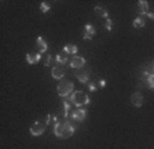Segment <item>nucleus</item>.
<instances>
[{"mask_svg": "<svg viewBox=\"0 0 154 149\" xmlns=\"http://www.w3.org/2000/svg\"><path fill=\"white\" fill-rule=\"evenodd\" d=\"M54 134L59 138H70L74 134V127L69 122H58L54 127Z\"/></svg>", "mask_w": 154, "mask_h": 149, "instance_id": "1", "label": "nucleus"}, {"mask_svg": "<svg viewBox=\"0 0 154 149\" xmlns=\"http://www.w3.org/2000/svg\"><path fill=\"white\" fill-rule=\"evenodd\" d=\"M69 100H70V102H73L74 105H77V108H81L84 106V105H88L90 104V97L85 94V93H83V91H74L73 94H70V97H69Z\"/></svg>", "mask_w": 154, "mask_h": 149, "instance_id": "2", "label": "nucleus"}, {"mask_svg": "<svg viewBox=\"0 0 154 149\" xmlns=\"http://www.w3.org/2000/svg\"><path fill=\"white\" fill-rule=\"evenodd\" d=\"M73 88H74V84L72 81L69 80H61V83L58 84L57 87V93L59 97H66V95L72 94L73 93Z\"/></svg>", "mask_w": 154, "mask_h": 149, "instance_id": "3", "label": "nucleus"}, {"mask_svg": "<svg viewBox=\"0 0 154 149\" xmlns=\"http://www.w3.org/2000/svg\"><path fill=\"white\" fill-rule=\"evenodd\" d=\"M47 124L45 123H42V122H35V123L30 126V134H32L33 137H38V135H42L43 133L45 131V128H47Z\"/></svg>", "mask_w": 154, "mask_h": 149, "instance_id": "4", "label": "nucleus"}, {"mask_svg": "<svg viewBox=\"0 0 154 149\" xmlns=\"http://www.w3.org/2000/svg\"><path fill=\"white\" fill-rule=\"evenodd\" d=\"M51 76L54 79H57V80H62L65 76V69H63V65H55L54 68H52L51 71Z\"/></svg>", "mask_w": 154, "mask_h": 149, "instance_id": "5", "label": "nucleus"}, {"mask_svg": "<svg viewBox=\"0 0 154 149\" xmlns=\"http://www.w3.org/2000/svg\"><path fill=\"white\" fill-rule=\"evenodd\" d=\"M87 116V110L83 109V108H77V109H74L73 112H72V119L74 120V122H83L84 119H85Z\"/></svg>", "mask_w": 154, "mask_h": 149, "instance_id": "6", "label": "nucleus"}, {"mask_svg": "<svg viewBox=\"0 0 154 149\" xmlns=\"http://www.w3.org/2000/svg\"><path fill=\"white\" fill-rule=\"evenodd\" d=\"M85 65V59L84 57H79V55H74L73 58L70 59V66L74 69H81Z\"/></svg>", "mask_w": 154, "mask_h": 149, "instance_id": "7", "label": "nucleus"}, {"mask_svg": "<svg viewBox=\"0 0 154 149\" xmlns=\"http://www.w3.org/2000/svg\"><path fill=\"white\" fill-rule=\"evenodd\" d=\"M96 33L95 28H94L92 25H90V24H87L85 26H84V33H83V39L84 40H91L92 39V36Z\"/></svg>", "mask_w": 154, "mask_h": 149, "instance_id": "8", "label": "nucleus"}, {"mask_svg": "<svg viewBox=\"0 0 154 149\" xmlns=\"http://www.w3.org/2000/svg\"><path fill=\"white\" fill-rule=\"evenodd\" d=\"M42 59V54L40 52H29L28 55H26V62H28L29 65H35V64H37L38 61Z\"/></svg>", "mask_w": 154, "mask_h": 149, "instance_id": "9", "label": "nucleus"}, {"mask_svg": "<svg viewBox=\"0 0 154 149\" xmlns=\"http://www.w3.org/2000/svg\"><path fill=\"white\" fill-rule=\"evenodd\" d=\"M131 104L136 108H140L143 105V95L140 93H134L131 95Z\"/></svg>", "mask_w": 154, "mask_h": 149, "instance_id": "10", "label": "nucleus"}, {"mask_svg": "<svg viewBox=\"0 0 154 149\" xmlns=\"http://www.w3.org/2000/svg\"><path fill=\"white\" fill-rule=\"evenodd\" d=\"M36 44H37V49H38V52H40V54H43V52L47 51L48 44H47V42H45V39L43 37V36H38L37 39H36Z\"/></svg>", "mask_w": 154, "mask_h": 149, "instance_id": "11", "label": "nucleus"}, {"mask_svg": "<svg viewBox=\"0 0 154 149\" xmlns=\"http://www.w3.org/2000/svg\"><path fill=\"white\" fill-rule=\"evenodd\" d=\"M138 11L140 15H146V14L149 13V3L146 2V0H139L138 2Z\"/></svg>", "mask_w": 154, "mask_h": 149, "instance_id": "12", "label": "nucleus"}, {"mask_svg": "<svg viewBox=\"0 0 154 149\" xmlns=\"http://www.w3.org/2000/svg\"><path fill=\"white\" fill-rule=\"evenodd\" d=\"M67 55H69V54H66L65 51L57 54V57H55V61H57V64L58 65H65L67 62Z\"/></svg>", "mask_w": 154, "mask_h": 149, "instance_id": "13", "label": "nucleus"}, {"mask_svg": "<svg viewBox=\"0 0 154 149\" xmlns=\"http://www.w3.org/2000/svg\"><path fill=\"white\" fill-rule=\"evenodd\" d=\"M95 13L98 14V15H100V17H103V18H106V20H109V13H107V10H105L103 7L96 6V7H95Z\"/></svg>", "mask_w": 154, "mask_h": 149, "instance_id": "14", "label": "nucleus"}, {"mask_svg": "<svg viewBox=\"0 0 154 149\" xmlns=\"http://www.w3.org/2000/svg\"><path fill=\"white\" fill-rule=\"evenodd\" d=\"M57 123H58L57 116H54V115H48V116H45V124H47V126L55 127V124Z\"/></svg>", "mask_w": 154, "mask_h": 149, "instance_id": "15", "label": "nucleus"}, {"mask_svg": "<svg viewBox=\"0 0 154 149\" xmlns=\"http://www.w3.org/2000/svg\"><path fill=\"white\" fill-rule=\"evenodd\" d=\"M63 51L66 52V54H76L77 52V46L76 44H66L63 47Z\"/></svg>", "mask_w": 154, "mask_h": 149, "instance_id": "16", "label": "nucleus"}, {"mask_svg": "<svg viewBox=\"0 0 154 149\" xmlns=\"http://www.w3.org/2000/svg\"><path fill=\"white\" fill-rule=\"evenodd\" d=\"M76 78L79 79V81H80V83H87V81H88V79H90V76H88V73H87V72H81V73H76Z\"/></svg>", "mask_w": 154, "mask_h": 149, "instance_id": "17", "label": "nucleus"}, {"mask_svg": "<svg viewBox=\"0 0 154 149\" xmlns=\"http://www.w3.org/2000/svg\"><path fill=\"white\" fill-rule=\"evenodd\" d=\"M144 24H146V22H144L143 17H136V18L134 20V26H135V28H143Z\"/></svg>", "mask_w": 154, "mask_h": 149, "instance_id": "18", "label": "nucleus"}, {"mask_svg": "<svg viewBox=\"0 0 154 149\" xmlns=\"http://www.w3.org/2000/svg\"><path fill=\"white\" fill-rule=\"evenodd\" d=\"M144 74H146V76L154 74V61L150 62L149 65H146V68H144Z\"/></svg>", "mask_w": 154, "mask_h": 149, "instance_id": "19", "label": "nucleus"}, {"mask_svg": "<svg viewBox=\"0 0 154 149\" xmlns=\"http://www.w3.org/2000/svg\"><path fill=\"white\" fill-rule=\"evenodd\" d=\"M98 87H99V83H98V81H90V84H88V90L92 91V93L98 90Z\"/></svg>", "mask_w": 154, "mask_h": 149, "instance_id": "20", "label": "nucleus"}, {"mask_svg": "<svg viewBox=\"0 0 154 149\" xmlns=\"http://www.w3.org/2000/svg\"><path fill=\"white\" fill-rule=\"evenodd\" d=\"M69 110H70V104H69L67 101H65L63 102V116L65 117L69 116Z\"/></svg>", "mask_w": 154, "mask_h": 149, "instance_id": "21", "label": "nucleus"}, {"mask_svg": "<svg viewBox=\"0 0 154 149\" xmlns=\"http://www.w3.org/2000/svg\"><path fill=\"white\" fill-rule=\"evenodd\" d=\"M50 10H51V6L48 3H44V2H43V3L40 4V11H42V13H47V11H50Z\"/></svg>", "mask_w": 154, "mask_h": 149, "instance_id": "22", "label": "nucleus"}, {"mask_svg": "<svg viewBox=\"0 0 154 149\" xmlns=\"http://www.w3.org/2000/svg\"><path fill=\"white\" fill-rule=\"evenodd\" d=\"M147 86H149V88L154 90V74H150V76H147Z\"/></svg>", "mask_w": 154, "mask_h": 149, "instance_id": "23", "label": "nucleus"}, {"mask_svg": "<svg viewBox=\"0 0 154 149\" xmlns=\"http://www.w3.org/2000/svg\"><path fill=\"white\" fill-rule=\"evenodd\" d=\"M105 28H106V30H109V32L113 29V21L110 20V18H109V20H106V22H105Z\"/></svg>", "mask_w": 154, "mask_h": 149, "instance_id": "24", "label": "nucleus"}, {"mask_svg": "<svg viewBox=\"0 0 154 149\" xmlns=\"http://www.w3.org/2000/svg\"><path fill=\"white\" fill-rule=\"evenodd\" d=\"M51 58H52V57H51L50 54L45 55V61H44V65H45V66H50V65H51Z\"/></svg>", "mask_w": 154, "mask_h": 149, "instance_id": "25", "label": "nucleus"}, {"mask_svg": "<svg viewBox=\"0 0 154 149\" xmlns=\"http://www.w3.org/2000/svg\"><path fill=\"white\" fill-rule=\"evenodd\" d=\"M98 83H99V87H105V86H106V80H105V79H102V80H99V81H98Z\"/></svg>", "mask_w": 154, "mask_h": 149, "instance_id": "26", "label": "nucleus"}, {"mask_svg": "<svg viewBox=\"0 0 154 149\" xmlns=\"http://www.w3.org/2000/svg\"><path fill=\"white\" fill-rule=\"evenodd\" d=\"M146 17H149L151 21H154V13H147L146 14Z\"/></svg>", "mask_w": 154, "mask_h": 149, "instance_id": "27", "label": "nucleus"}]
</instances>
